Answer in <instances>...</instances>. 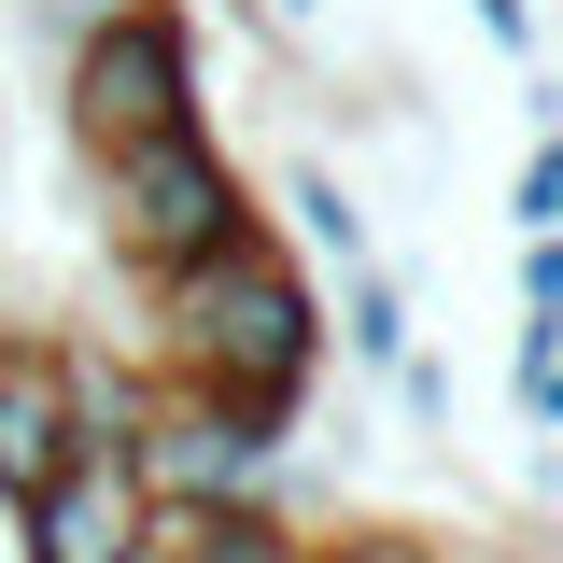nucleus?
<instances>
[{"mask_svg": "<svg viewBox=\"0 0 563 563\" xmlns=\"http://www.w3.org/2000/svg\"><path fill=\"white\" fill-rule=\"evenodd\" d=\"M339 339H352V366H380V380H395V366L422 352V324H409V282L380 268V254H366V268H339Z\"/></svg>", "mask_w": 563, "mask_h": 563, "instance_id": "1a4fd4ad", "label": "nucleus"}, {"mask_svg": "<svg viewBox=\"0 0 563 563\" xmlns=\"http://www.w3.org/2000/svg\"><path fill=\"white\" fill-rule=\"evenodd\" d=\"M14 550L29 563H128V550H155V507H141L128 451H70L57 479L14 507Z\"/></svg>", "mask_w": 563, "mask_h": 563, "instance_id": "39448f33", "label": "nucleus"}, {"mask_svg": "<svg viewBox=\"0 0 563 563\" xmlns=\"http://www.w3.org/2000/svg\"><path fill=\"white\" fill-rule=\"evenodd\" d=\"M211 128V85H198V14L184 0H141L113 29H85L57 57V141L70 155H128V141Z\"/></svg>", "mask_w": 563, "mask_h": 563, "instance_id": "7ed1b4c3", "label": "nucleus"}, {"mask_svg": "<svg viewBox=\"0 0 563 563\" xmlns=\"http://www.w3.org/2000/svg\"><path fill=\"white\" fill-rule=\"evenodd\" d=\"M268 225L310 254V268H366V254H380V240H366V198H352V169H324V155L282 169V211H268Z\"/></svg>", "mask_w": 563, "mask_h": 563, "instance_id": "0eeeda50", "label": "nucleus"}, {"mask_svg": "<svg viewBox=\"0 0 563 563\" xmlns=\"http://www.w3.org/2000/svg\"><path fill=\"white\" fill-rule=\"evenodd\" d=\"M14 14H29V43H43V57H70L85 29H113V14H141V0H14Z\"/></svg>", "mask_w": 563, "mask_h": 563, "instance_id": "9b49d317", "label": "nucleus"}, {"mask_svg": "<svg viewBox=\"0 0 563 563\" xmlns=\"http://www.w3.org/2000/svg\"><path fill=\"white\" fill-rule=\"evenodd\" d=\"M395 409H409L422 437H451V366H437V352H409V366H395Z\"/></svg>", "mask_w": 563, "mask_h": 563, "instance_id": "4468645a", "label": "nucleus"}, {"mask_svg": "<svg viewBox=\"0 0 563 563\" xmlns=\"http://www.w3.org/2000/svg\"><path fill=\"white\" fill-rule=\"evenodd\" d=\"M507 225H563V113L536 128V155H521V184H507Z\"/></svg>", "mask_w": 563, "mask_h": 563, "instance_id": "9d476101", "label": "nucleus"}, {"mask_svg": "<svg viewBox=\"0 0 563 563\" xmlns=\"http://www.w3.org/2000/svg\"><path fill=\"white\" fill-rule=\"evenodd\" d=\"M184 14H254V0H184Z\"/></svg>", "mask_w": 563, "mask_h": 563, "instance_id": "f3484780", "label": "nucleus"}, {"mask_svg": "<svg viewBox=\"0 0 563 563\" xmlns=\"http://www.w3.org/2000/svg\"><path fill=\"white\" fill-rule=\"evenodd\" d=\"M282 465H296V422L240 409V395H198V380H155L128 422V479L155 521H198V507H282Z\"/></svg>", "mask_w": 563, "mask_h": 563, "instance_id": "20e7f679", "label": "nucleus"}, {"mask_svg": "<svg viewBox=\"0 0 563 563\" xmlns=\"http://www.w3.org/2000/svg\"><path fill=\"white\" fill-rule=\"evenodd\" d=\"M141 324H155V380H198V395H240V409H282V422L324 380V282L268 211L240 240H211L198 268L141 282Z\"/></svg>", "mask_w": 563, "mask_h": 563, "instance_id": "f257e3e1", "label": "nucleus"}, {"mask_svg": "<svg viewBox=\"0 0 563 563\" xmlns=\"http://www.w3.org/2000/svg\"><path fill=\"white\" fill-rule=\"evenodd\" d=\"M254 14H268L282 43H296V29H324V14H339V0H254Z\"/></svg>", "mask_w": 563, "mask_h": 563, "instance_id": "dca6fc26", "label": "nucleus"}, {"mask_svg": "<svg viewBox=\"0 0 563 563\" xmlns=\"http://www.w3.org/2000/svg\"><path fill=\"white\" fill-rule=\"evenodd\" d=\"M128 563H169V550H128Z\"/></svg>", "mask_w": 563, "mask_h": 563, "instance_id": "a211bd4d", "label": "nucleus"}, {"mask_svg": "<svg viewBox=\"0 0 563 563\" xmlns=\"http://www.w3.org/2000/svg\"><path fill=\"white\" fill-rule=\"evenodd\" d=\"M465 14H479V43H493V57H521V70H536V43H550V14H536V0H465Z\"/></svg>", "mask_w": 563, "mask_h": 563, "instance_id": "ddd939ff", "label": "nucleus"}, {"mask_svg": "<svg viewBox=\"0 0 563 563\" xmlns=\"http://www.w3.org/2000/svg\"><path fill=\"white\" fill-rule=\"evenodd\" d=\"M85 225H99V254L128 282H169V268H198L211 240H240L254 225V169L225 155V128H169V141H128V155H85Z\"/></svg>", "mask_w": 563, "mask_h": 563, "instance_id": "f03ea898", "label": "nucleus"}, {"mask_svg": "<svg viewBox=\"0 0 563 563\" xmlns=\"http://www.w3.org/2000/svg\"><path fill=\"white\" fill-rule=\"evenodd\" d=\"M339 563H451V550H437V536H395V521H380V536H339Z\"/></svg>", "mask_w": 563, "mask_h": 563, "instance_id": "2eb2a0df", "label": "nucleus"}, {"mask_svg": "<svg viewBox=\"0 0 563 563\" xmlns=\"http://www.w3.org/2000/svg\"><path fill=\"white\" fill-rule=\"evenodd\" d=\"M169 563H339L324 536H296L282 507H198V521H155Z\"/></svg>", "mask_w": 563, "mask_h": 563, "instance_id": "6e6552de", "label": "nucleus"}, {"mask_svg": "<svg viewBox=\"0 0 563 563\" xmlns=\"http://www.w3.org/2000/svg\"><path fill=\"white\" fill-rule=\"evenodd\" d=\"M521 324H563V225H521Z\"/></svg>", "mask_w": 563, "mask_h": 563, "instance_id": "f8f14e48", "label": "nucleus"}, {"mask_svg": "<svg viewBox=\"0 0 563 563\" xmlns=\"http://www.w3.org/2000/svg\"><path fill=\"white\" fill-rule=\"evenodd\" d=\"M550 479H563V451H550Z\"/></svg>", "mask_w": 563, "mask_h": 563, "instance_id": "6ab92c4d", "label": "nucleus"}, {"mask_svg": "<svg viewBox=\"0 0 563 563\" xmlns=\"http://www.w3.org/2000/svg\"><path fill=\"white\" fill-rule=\"evenodd\" d=\"M57 465H70V380H57V339H14V324H0V507H29Z\"/></svg>", "mask_w": 563, "mask_h": 563, "instance_id": "423d86ee", "label": "nucleus"}]
</instances>
